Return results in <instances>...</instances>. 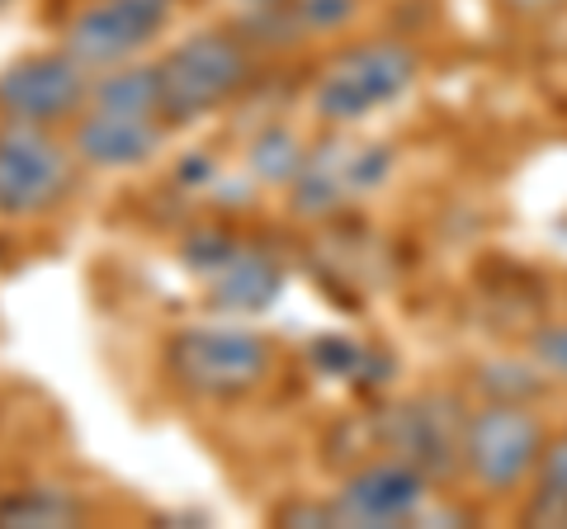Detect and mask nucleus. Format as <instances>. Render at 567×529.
<instances>
[{"instance_id": "f257e3e1", "label": "nucleus", "mask_w": 567, "mask_h": 529, "mask_svg": "<svg viewBox=\"0 0 567 529\" xmlns=\"http://www.w3.org/2000/svg\"><path fill=\"white\" fill-rule=\"evenodd\" d=\"M162 91H156V66H118L91 85V100L76 114L71 152L85 166L128 170L142 166L166 137Z\"/></svg>"}, {"instance_id": "f03ea898", "label": "nucleus", "mask_w": 567, "mask_h": 529, "mask_svg": "<svg viewBox=\"0 0 567 529\" xmlns=\"http://www.w3.org/2000/svg\"><path fill=\"white\" fill-rule=\"evenodd\" d=\"M251 76V48L233 29H199L156 62V91L171 128L218 114Z\"/></svg>"}, {"instance_id": "7ed1b4c3", "label": "nucleus", "mask_w": 567, "mask_h": 529, "mask_svg": "<svg viewBox=\"0 0 567 529\" xmlns=\"http://www.w3.org/2000/svg\"><path fill=\"white\" fill-rule=\"evenodd\" d=\"M166 374L204 402L251 397L270 378V341L251 326H181L166 341Z\"/></svg>"}, {"instance_id": "20e7f679", "label": "nucleus", "mask_w": 567, "mask_h": 529, "mask_svg": "<svg viewBox=\"0 0 567 529\" xmlns=\"http://www.w3.org/2000/svg\"><path fill=\"white\" fill-rule=\"evenodd\" d=\"M421 72L416 52L398 39H364L336 52L312 85V110L327 123H360L402 100Z\"/></svg>"}, {"instance_id": "39448f33", "label": "nucleus", "mask_w": 567, "mask_h": 529, "mask_svg": "<svg viewBox=\"0 0 567 529\" xmlns=\"http://www.w3.org/2000/svg\"><path fill=\"white\" fill-rule=\"evenodd\" d=\"M71 185V152L48 128L10 118L0 123V218H39L66 199Z\"/></svg>"}, {"instance_id": "423d86ee", "label": "nucleus", "mask_w": 567, "mask_h": 529, "mask_svg": "<svg viewBox=\"0 0 567 529\" xmlns=\"http://www.w3.org/2000/svg\"><path fill=\"white\" fill-rule=\"evenodd\" d=\"M544 445V426L535 412H525V402H492L464 426V468L487 497H506L535 478Z\"/></svg>"}, {"instance_id": "0eeeda50", "label": "nucleus", "mask_w": 567, "mask_h": 529, "mask_svg": "<svg viewBox=\"0 0 567 529\" xmlns=\"http://www.w3.org/2000/svg\"><path fill=\"white\" fill-rule=\"evenodd\" d=\"M91 66H81L71 52H29L0 72V118L10 123H66L91 100Z\"/></svg>"}, {"instance_id": "6e6552de", "label": "nucleus", "mask_w": 567, "mask_h": 529, "mask_svg": "<svg viewBox=\"0 0 567 529\" xmlns=\"http://www.w3.org/2000/svg\"><path fill=\"white\" fill-rule=\"evenodd\" d=\"M171 20V0H91L66 24V52L91 72L128 62Z\"/></svg>"}, {"instance_id": "1a4fd4ad", "label": "nucleus", "mask_w": 567, "mask_h": 529, "mask_svg": "<svg viewBox=\"0 0 567 529\" xmlns=\"http://www.w3.org/2000/svg\"><path fill=\"white\" fill-rule=\"evenodd\" d=\"M464 426L468 421L454 416L450 397H416L402 402V407H388L379 416V445L393 449V458L421 468L425 478L431 473H454V464L464 458Z\"/></svg>"}, {"instance_id": "9d476101", "label": "nucleus", "mask_w": 567, "mask_h": 529, "mask_svg": "<svg viewBox=\"0 0 567 529\" xmlns=\"http://www.w3.org/2000/svg\"><path fill=\"white\" fill-rule=\"evenodd\" d=\"M425 497V473L402 464V458H383L360 473H350V483L336 497V520L341 525H402L416 516Z\"/></svg>"}, {"instance_id": "9b49d317", "label": "nucleus", "mask_w": 567, "mask_h": 529, "mask_svg": "<svg viewBox=\"0 0 567 529\" xmlns=\"http://www.w3.org/2000/svg\"><path fill=\"white\" fill-rule=\"evenodd\" d=\"M204 289H208V303L223 312H260V308H270L284 289V264L270 251H260V246L237 237L218 256V264L204 270Z\"/></svg>"}, {"instance_id": "f8f14e48", "label": "nucleus", "mask_w": 567, "mask_h": 529, "mask_svg": "<svg viewBox=\"0 0 567 529\" xmlns=\"http://www.w3.org/2000/svg\"><path fill=\"white\" fill-rule=\"evenodd\" d=\"M81 516H85V506L62 487H24V491L0 497V525L43 529V525H76Z\"/></svg>"}, {"instance_id": "ddd939ff", "label": "nucleus", "mask_w": 567, "mask_h": 529, "mask_svg": "<svg viewBox=\"0 0 567 529\" xmlns=\"http://www.w3.org/2000/svg\"><path fill=\"white\" fill-rule=\"evenodd\" d=\"M525 520L567 525V435L544 445V458L535 468V501H529Z\"/></svg>"}, {"instance_id": "4468645a", "label": "nucleus", "mask_w": 567, "mask_h": 529, "mask_svg": "<svg viewBox=\"0 0 567 529\" xmlns=\"http://www.w3.org/2000/svg\"><path fill=\"white\" fill-rule=\"evenodd\" d=\"M312 364L322 369V374H336V378H354V383H383L388 378V364L383 355H374V350L354 345L346 336H322L312 345Z\"/></svg>"}, {"instance_id": "2eb2a0df", "label": "nucleus", "mask_w": 567, "mask_h": 529, "mask_svg": "<svg viewBox=\"0 0 567 529\" xmlns=\"http://www.w3.org/2000/svg\"><path fill=\"white\" fill-rule=\"evenodd\" d=\"M303 162H308V156H303V147H298V137L289 128H265L251 143L256 175H265V180H275V185L293 180V175L303 170Z\"/></svg>"}, {"instance_id": "dca6fc26", "label": "nucleus", "mask_w": 567, "mask_h": 529, "mask_svg": "<svg viewBox=\"0 0 567 529\" xmlns=\"http://www.w3.org/2000/svg\"><path fill=\"white\" fill-rule=\"evenodd\" d=\"M298 33H331V29H346L360 10V0H289Z\"/></svg>"}, {"instance_id": "f3484780", "label": "nucleus", "mask_w": 567, "mask_h": 529, "mask_svg": "<svg viewBox=\"0 0 567 529\" xmlns=\"http://www.w3.org/2000/svg\"><path fill=\"white\" fill-rule=\"evenodd\" d=\"M529 350H535V364H539V369H548L554 378L567 383V322L539 326L535 341H529Z\"/></svg>"}, {"instance_id": "a211bd4d", "label": "nucleus", "mask_w": 567, "mask_h": 529, "mask_svg": "<svg viewBox=\"0 0 567 529\" xmlns=\"http://www.w3.org/2000/svg\"><path fill=\"white\" fill-rule=\"evenodd\" d=\"M511 14H520V20H554V14L567 10V0H502Z\"/></svg>"}, {"instance_id": "6ab92c4d", "label": "nucleus", "mask_w": 567, "mask_h": 529, "mask_svg": "<svg viewBox=\"0 0 567 529\" xmlns=\"http://www.w3.org/2000/svg\"><path fill=\"white\" fill-rule=\"evenodd\" d=\"M246 10H270V6H289V0H241Z\"/></svg>"}, {"instance_id": "aec40b11", "label": "nucleus", "mask_w": 567, "mask_h": 529, "mask_svg": "<svg viewBox=\"0 0 567 529\" xmlns=\"http://www.w3.org/2000/svg\"><path fill=\"white\" fill-rule=\"evenodd\" d=\"M0 6H6V0H0Z\"/></svg>"}]
</instances>
